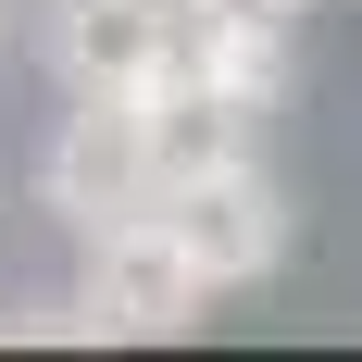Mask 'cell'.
Masks as SVG:
<instances>
[{
    "instance_id": "1",
    "label": "cell",
    "mask_w": 362,
    "mask_h": 362,
    "mask_svg": "<svg viewBox=\"0 0 362 362\" xmlns=\"http://www.w3.org/2000/svg\"><path fill=\"white\" fill-rule=\"evenodd\" d=\"M75 300L100 313V337H187V325H200V300H213V275L187 262L175 213L138 200V213L88 225V288H75Z\"/></svg>"
},
{
    "instance_id": "2",
    "label": "cell",
    "mask_w": 362,
    "mask_h": 362,
    "mask_svg": "<svg viewBox=\"0 0 362 362\" xmlns=\"http://www.w3.org/2000/svg\"><path fill=\"white\" fill-rule=\"evenodd\" d=\"M175 63H187L175 0H50V75L75 100H150Z\"/></svg>"
},
{
    "instance_id": "3",
    "label": "cell",
    "mask_w": 362,
    "mask_h": 362,
    "mask_svg": "<svg viewBox=\"0 0 362 362\" xmlns=\"http://www.w3.org/2000/svg\"><path fill=\"white\" fill-rule=\"evenodd\" d=\"M163 213H175L187 262H200L213 288H262V275L288 262V187L262 175L250 150L213 163V175H187V187H163Z\"/></svg>"
},
{
    "instance_id": "4",
    "label": "cell",
    "mask_w": 362,
    "mask_h": 362,
    "mask_svg": "<svg viewBox=\"0 0 362 362\" xmlns=\"http://www.w3.org/2000/svg\"><path fill=\"white\" fill-rule=\"evenodd\" d=\"M37 200L88 238V225L138 213V200H163L150 187V138H138V100H75L63 125H50V150H37Z\"/></svg>"
},
{
    "instance_id": "5",
    "label": "cell",
    "mask_w": 362,
    "mask_h": 362,
    "mask_svg": "<svg viewBox=\"0 0 362 362\" xmlns=\"http://www.w3.org/2000/svg\"><path fill=\"white\" fill-rule=\"evenodd\" d=\"M250 125L262 112L250 100H225L213 75H163V88H150L138 100V138H150V187H187V175H213V163H238V150H250Z\"/></svg>"
},
{
    "instance_id": "6",
    "label": "cell",
    "mask_w": 362,
    "mask_h": 362,
    "mask_svg": "<svg viewBox=\"0 0 362 362\" xmlns=\"http://www.w3.org/2000/svg\"><path fill=\"white\" fill-rule=\"evenodd\" d=\"M187 25H300V0H175Z\"/></svg>"
}]
</instances>
